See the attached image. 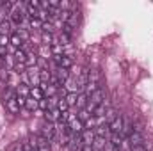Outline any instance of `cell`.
<instances>
[{"label": "cell", "mask_w": 153, "mask_h": 151, "mask_svg": "<svg viewBox=\"0 0 153 151\" xmlns=\"http://www.w3.org/2000/svg\"><path fill=\"white\" fill-rule=\"evenodd\" d=\"M38 109H41L43 112L50 110V100H48V98H43V100H39V101H38Z\"/></svg>", "instance_id": "32"}, {"label": "cell", "mask_w": 153, "mask_h": 151, "mask_svg": "<svg viewBox=\"0 0 153 151\" xmlns=\"http://www.w3.org/2000/svg\"><path fill=\"white\" fill-rule=\"evenodd\" d=\"M123 123H125V117L117 114L114 119L109 123V130H111V133H121V132H123Z\"/></svg>", "instance_id": "5"}, {"label": "cell", "mask_w": 153, "mask_h": 151, "mask_svg": "<svg viewBox=\"0 0 153 151\" xmlns=\"http://www.w3.org/2000/svg\"><path fill=\"white\" fill-rule=\"evenodd\" d=\"M128 142H130V146L134 148V146H144V135L141 133V132H132L130 135H128Z\"/></svg>", "instance_id": "7"}, {"label": "cell", "mask_w": 153, "mask_h": 151, "mask_svg": "<svg viewBox=\"0 0 153 151\" xmlns=\"http://www.w3.org/2000/svg\"><path fill=\"white\" fill-rule=\"evenodd\" d=\"M41 137H45L48 142H53L57 139V128H55V124L46 121L43 124V128H41Z\"/></svg>", "instance_id": "4"}, {"label": "cell", "mask_w": 153, "mask_h": 151, "mask_svg": "<svg viewBox=\"0 0 153 151\" xmlns=\"http://www.w3.org/2000/svg\"><path fill=\"white\" fill-rule=\"evenodd\" d=\"M68 109H70V107H68L66 100H64V98H59V101H57V110H59L61 114H66L68 112Z\"/></svg>", "instance_id": "29"}, {"label": "cell", "mask_w": 153, "mask_h": 151, "mask_svg": "<svg viewBox=\"0 0 153 151\" xmlns=\"http://www.w3.org/2000/svg\"><path fill=\"white\" fill-rule=\"evenodd\" d=\"M16 96H18V98L27 100V98L30 96V87H29L27 84H20V85L16 87Z\"/></svg>", "instance_id": "10"}, {"label": "cell", "mask_w": 153, "mask_h": 151, "mask_svg": "<svg viewBox=\"0 0 153 151\" xmlns=\"http://www.w3.org/2000/svg\"><path fill=\"white\" fill-rule=\"evenodd\" d=\"M7 44H9V36L0 34V48H7Z\"/></svg>", "instance_id": "37"}, {"label": "cell", "mask_w": 153, "mask_h": 151, "mask_svg": "<svg viewBox=\"0 0 153 151\" xmlns=\"http://www.w3.org/2000/svg\"><path fill=\"white\" fill-rule=\"evenodd\" d=\"M5 109L11 114H20V105L16 100V89H13V87H9L5 93Z\"/></svg>", "instance_id": "1"}, {"label": "cell", "mask_w": 153, "mask_h": 151, "mask_svg": "<svg viewBox=\"0 0 153 151\" xmlns=\"http://www.w3.org/2000/svg\"><path fill=\"white\" fill-rule=\"evenodd\" d=\"M94 135L96 137H105L111 130H109V123H102V124H98V126H94Z\"/></svg>", "instance_id": "12"}, {"label": "cell", "mask_w": 153, "mask_h": 151, "mask_svg": "<svg viewBox=\"0 0 153 151\" xmlns=\"http://www.w3.org/2000/svg\"><path fill=\"white\" fill-rule=\"evenodd\" d=\"M109 142H111L112 146H116V148H119V150H121V146H123V135H121V133H112Z\"/></svg>", "instance_id": "22"}, {"label": "cell", "mask_w": 153, "mask_h": 151, "mask_svg": "<svg viewBox=\"0 0 153 151\" xmlns=\"http://www.w3.org/2000/svg\"><path fill=\"white\" fill-rule=\"evenodd\" d=\"M29 27H30V30H43V21L38 20V18H30V23H29Z\"/></svg>", "instance_id": "28"}, {"label": "cell", "mask_w": 153, "mask_h": 151, "mask_svg": "<svg viewBox=\"0 0 153 151\" xmlns=\"http://www.w3.org/2000/svg\"><path fill=\"white\" fill-rule=\"evenodd\" d=\"M94 132L93 130H84L82 133H80V139H82V146H93V142H94Z\"/></svg>", "instance_id": "8"}, {"label": "cell", "mask_w": 153, "mask_h": 151, "mask_svg": "<svg viewBox=\"0 0 153 151\" xmlns=\"http://www.w3.org/2000/svg\"><path fill=\"white\" fill-rule=\"evenodd\" d=\"M30 98H34L36 101L43 100V98H45V93H43V89H41V87H30Z\"/></svg>", "instance_id": "23"}, {"label": "cell", "mask_w": 153, "mask_h": 151, "mask_svg": "<svg viewBox=\"0 0 153 151\" xmlns=\"http://www.w3.org/2000/svg\"><path fill=\"white\" fill-rule=\"evenodd\" d=\"M93 151H94V150H93Z\"/></svg>", "instance_id": "44"}, {"label": "cell", "mask_w": 153, "mask_h": 151, "mask_svg": "<svg viewBox=\"0 0 153 151\" xmlns=\"http://www.w3.org/2000/svg\"><path fill=\"white\" fill-rule=\"evenodd\" d=\"M107 110H109V100H105L103 103H100V105L96 107V110H94V114H93V117H103Z\"/></svg>", "instance_id": "16"}, {"label": "cell", "mask_w": 153, "mask_h": 151, "mask_svg": "<svg viewBox=\"0 0 153 151\" xmlns=\"http://www.w3.org/2000/svg\"><path fill=\"white\" fill-rule=\"evenodd\" d=\"M25 68H27L25 64H16V66H14V71H16L18 75H20V73H27V71H25Z\"/></svg>", "instance_id": "38"}, {"label": "cell", "mask_w": 153, "mask_h": 151, "mask_svg": "<svg viewBox=\"0 0 153 151\" xmlns=\"http://www.w3.org/2000/svg\"><path fill=\"white\" fill-rule=\"evenodd\" d=\"M45 119H46L48 123L59 121V119H61V112H59L57 109H50V110H46V112H45Z\"/></svg>", "instance_id": "14"}, {"label": "cell", "mask_w": 153, "mask_h": 151, "mask_svg": "<svg viewBox=\"0 0 153 151\" xmlns=\"http://www.w3.org/2000/svg\"><path fill=\"white\" fill-rule=\"evenodd\" d=\"M105 100H107V93H105L102 87H100V89H96V91L89 96V101H91V103H94L96 107H98L100 103H103Z\"/></svg>", "instance_id": "6"}, {"label": "cell", "mask_w": 153, "mask_h": 151, "mask_svg": "<svg viewBox=\"0 0 153 151\" xmlns=\"http://www.w3.org/2000/svg\"><path fill=\"white\" fill-rule=\"evenodd\" d=\"M38 55H41V57H45V59H48L50 55H52V52H50V48L48 46H41V50H39Z\"/></svg>", "instance_id": "34"}, {"label": "cell", "mask_w": 153, "mask_h": 151, "mask_svg": "<svg viewBox=\"0 0 153 151\" xmlns=\"http://www.w3.org/2000/svg\"><path fill=\"white\" fill-rule=\"evenodd\" d=\"M64 85H66L68 93H78V91H80V87H78V82H76V78H68Z\"/></svg>", "instance_id": "19"}, {"label": "cell", "mask_w": 153, "mask_h": 151, "mask_svg": "<svg viewBox=\"0 0 153 151\" xmlns=\"http://www.w3.org/2000/svg\"><path fill=\"white\" fill-rule=\"evenodd\" d=\"M38 59H39V55L36 53V52H27L25 66H27V68H34V66H38Z\"/></svg>", "instance_id": "13"}, {"label": "cell", "mask_w": 153, "mask_h": 151, "mask_svg": "<svg viewBox=\"0 0 153 151\" xmlns=\"http://www.w3.org/2000/svg\"><path fill=\"white\" fill-rule=\"evenodd\" d=\"M14 61H16V64H25V61H27V52H25L23 48H18V50L14 52Z\"/></svg>", "instance_id": "17"}, {"label": "cell", "mask_w": 153, "mask_h": 151, "mask_svg": "<svg viewBox=\"0 0 153 151\" xmlns=\"http://www.w3.org/2000/svg\"><path fill=\"white\" fill-rule=\"evenodd\" d=\"M76 117H78V119H80V121H82V123H84V124H85V123H87V121H89V119H91V117H93V115H91V114L87 112V110H85V109H82V110H80V112L76 114Z\"/></svg>", "instance_id": "30"}, {"label": "cell", "mask_w": 153, "mask_h": 151, "mask_svg": "<svg viewBox=\"0 0 153 151\" xmlns=\"http://www.w3.org/2000/svg\"><path fill=\"white\" fill-rule=\"evenodd\" d=\"M16 34H18L20 38L23 39V41H29V39H30L29 32H27V30H23V29H18V30H16Z\"/></svg>", "instance_id": "36"}, {"label": "cell", "mask_w": 153, "mask_h": 151, "mask_svg": "<svg viewBox=\"0 0 153 151\" xmlns=\"http://www.w3.org/2000/svg\"><path fill=\"white\" fill-rule=\"evenodd\" d=\"M53 73H55V76L59 78V82H61L62 85H64V84H66V80L70 78V70H64V68H55V71H53Z\"/></svg>", "instance_id": "11"}, {"label": "cell", "mask_w": 153, "mask_h": 151, "mask_svg": "<svg viewBox=\"0 0 153 151\" xmlns=\"http://www.w3.org/2000/svg\"><path fill=\"white\" fill-rule=\"evenodd\" d=\"M41 70H39L38 66H34V68H29L27 70V73H25V76H27V82H29V87H39L41 85Z\"/></svg>", "instance_id": "3"}, {"label": "cell", "mask_w": 153, "mask_h": 151, "mask_svg": "<svg viewBox=\"0 0 153 151\" xmlns=\"http://www.w3.org/2000/svg\"><path fill=\"white\" fill-rule=\"evenodd\" d=\"M13 151H23V146H20V144H14V146H13Z\"/></svg>", "instance_id": "42"}, {"label": "cell", "mask_w": 153, "mask_h": 151, "mask_svg": "<svg viewBox=\"0 0 153 151\" xmlns=\"http://www.w3.org/2000/svg\"><path fill=\"white\" fill-rule=\"evenodd\" d=\"M53 30H55V27H53V23H43V32H48V34H53Z\"/></svg>", "instance_id": "35"}, {"label": "cell", "mask_w": 153, "mask_h": 151, "mask_svg": "<svg viewBox=\"0 0 153 151\" xmlns=\"http://www.w3.org/2000/svg\"><path fill=\"white\" fill-rule=\"evenodd\" d=\"M9 70L5 68V66H0V82L2 84H9Z\"/></svg>", "instance_id": "27"}, {"label": "cell", "mask_w": 153, "mask_h": 151, "mask_svg": "<svg viewBox=\"0 0 153 151\" xmlns=\"http://www.w3.org/2000/svg\"><path fill=\"white\" fill-rule=\"evenodd\" d=\"M23 109H27L29 112H36V110H38V101L29 96V98L25 100V107H23Z\"/></svg>", "instance_id": "21"}, {"label": "cell", "mask_w": 153, "mask_h": 151, "mask_svg": "<svg viewBox=\"0 0 153 151\" xmlns=\"http://www.w3.org/2000/svg\"><path fill=\"white\" fill-rule=\"evenodd\" d=\"M25 16H27V13H25L23 4H14V9L11 11V21L16 25H22L25 21Z\"/></svg>", "instance_id": "2"}, {"label": "cell", "mask_w": 153, "mask_h": 151, "mask_svg": "<svg viewBox=\"0 0 153 151\" xmlns=\"http://www.w3.org/2000/svg\"><path fill=\"white\" fill-rule=\"evenodd\" d=\"M116 115H117V114H116V110H114V109H109V110L105 112V123H111V121L114 119Z\"/></svg>", "instance_id": "33"}, {"label": "cell", "mask_w": 153, "mask_h": 151, "mask_svg": "<svg viewBox=\"0 0 153 151\" xmlns=\"http://www.w3.org/2000/svg\"><path fill=\"white\" fill-rule=\"evenodd\" d=\"M36 144H38V151H52V142H48L45 137H41L39 135L38 139H36Z\"/></svg>", "instance_id": "15"}, {"label": "cell", "mask_w": 153, "mask_h": 151, "mask_svg": "<svg viewBox=\"0 0 153 151\" xmlns=\"http://www.w3.org/2000/svg\"><path fill=\"white\" fill-rule=\"evenodd\" d=\"M64 100H66L68 107H73V105H76V93H68V94L64 96Z\"/></svg>", "instance_id": "31"}, {"label": "cell", "mask_w": 153, "mask_h": 151, "mask_svg": "<svg viewBox=\"0 0 153 151\" xmlns=\"http://www.w3.org/2000/svg\"><path fill=\"white\" fill-rule=\"evenodd\" d=\"M7 57V48H0V59H5Z\"/></svg>", "instance_id": "40"}, {"label": "cell", "mask_w": 153, "mask_h": 151, "mask_svg": "<svg viewBox=\"0 0 153 151\" xmlns=\"http://www.w3.org/2000/svg\"><path fill=\"white\" fill-rule=\"evenodd\" d=\"M107 144H109L107 137H94V142H93V150H94V151H103L105 148H107Z\"/></svg>", "instance_id": "9"}, {"label": "cell", "mask_w": 153, "mask_h": 151, "mask_svg": "<svg viewBox=\"0 0 153 151\" xmlns=\"http://www.w3.org/2000/svg\"><path fill=\"white\" fill-rule=\"evenodd\" d=\"M9 32H11V21L9 20L0 21V34L2 36H9Z\"/></svg>", "instance_id": "26"}, {"label": "cell", "mask_w": 153, "mask_h": 151, "mask_svg": "<svg viewBox=\"0 0 153 151\" xmlns=\"http://www.w3.org/2000/svg\"><path fill=\"white\" fill-rule=\"evenodd\" d=\"M78 21H80V14H78L76 11H71V16H70V20L66 21V25H68V27H71V29L75 30L76 25H78Z\"/></svg>", "instance_id": "20"}, {"label": "cell", "mask_w": 153, "mask_h": 151, "mask_svg": "<svg viewBox=\"0 0 153 151\" xmlns=\"http://www.w3.org/2000/svg\"><path fill=\"white\" fill-rule=\"evenodd\" d=\"M23 43H25V41H23V39L20 38V36H18L16 32L9 36V44H13V46H14L16 50H18V48H22V46H23Z\"/></svg>", "instance_id": "18"}, {"label": "cell", "mask_w": 153, "mask_h": 151, "mask_svg": "<svg viewBox=\"0 0 153 151\" xmlns=\"http://www.w3.org/2000/svg\"><path fill=\"white\" fill-rule=\"evenodd\" d=\"M87 101H89V98L84 94V93H80L78 96H76V107L82 110V109H85V105H87Z\"/></svg>", "instance_id": "25"}, {"label": "cell", "mask_w": 153, "mask_h": 151, "mask_svg": "<svg viewBox=\"0 0 153 151\" xmlns=\"http://www.w3.org/2000/svg\"><path fill=\"white\" fill-rule=\"evenodd\" d=\"M96 89H100V84H98V82H87V85H85V93H84V94L89 98Z\"/></svg>", "instance_id": "24"}, {"label": "cell", "mask_w": 153, "mask_h": 151, "mask_svg": "<svg viewBox=\"0 0 153 151\" xmlns=\"http://www.w3.org/2000/svg\"><path fill=\"white\" fill-rule=\"evenodd\" d=\"M105 151H121V150H119V148H116V146H112V144L109 142V144H107V148H105Z\"/></svg>", "instance_id": "39"}, {"label": "cell", "mask_w": 153, "mask_h": 151, "mask_svg": "<svg viewBox=\"0 0 153 151\" xmlns=\"http://www.w3.org/2000/svg\"><path fill=\"white\" fill-rule=\"evenodd\" d=\"M132 151H148V150H146L144 146H134V148H132Z\"/></svg>", "instance_id": "41"}, {"label": "cell", "mask_w": 153, "mask_h": 151, "mask_svg": "<svg viewBox=\"0 0 153 151\" xmlns=\"http://www.w3.org/2000/svg\"><path fill=\"white\" fill-rule=\"evenodd\" d=\"M80 151H93V146H82Z\"/></svg>", "instance_id": "43"}]
</instances>
